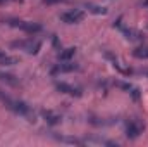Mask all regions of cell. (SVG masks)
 I'll use <instances>...</instances> for the list:
<instances>
[{"mask_svg": "<svg viewBox=\"0 0 148 147\" xmlns=\"http://www.w3.org/2000/svg\"><path fill=\"white\" fill-rule=\"evenodd\" d=\"M0 101H2V104H3L7 109H10L12 112H16V114H19V116L26 118L28 121H35V112L31 111V107H29L26 102L17 101V99L7 95L5 92H2V90H0Z\"/></svg>", "mask_w": 148, "mask_h": 147, "instance_id": "cell-1", "label": "cell"}, {"mask_svg": "<svg viewBox=\"0 0 148 147\" xmlns=\"http://www.w3.org/2000/svg\"><path fill=\"white\" fill-rule=\"evenodd\" d=\"M5 23L12 28H19L26 33H38L41 31V26L38 23H31V21H24V19H17V17H7Z\"/></svg>", "mask_w": 148, "mask_h": 147, "instance_id": "cell-2", "label": "cell"}, {"mask_svg": "<svg viewBox=\"0 0 148 147\" xmlns=\"http://www.w3.org/2000/svg\"><path fill=\"white\" fill-rule=\"evenodd\" d=\"M14 49H19V50H24L28 54H38L40 50V42L33 40V38H28V40H17V42H12L10 43Z\"/></svg>", "mask_w": 148, "mask_h": 147, "instance_id": "cell-3", "label": "cell"}, {"mask_svg": "<svg viewBox=\"0 0 148 147\" xmlns=\"http://www.w3.org/2000/svg\"><path fill=\"white\" fill-rule=\"evenodd\" d=\"M59 19L66 24H77L84 19V12L79 10V9H73V10H66V12H60L59 14Z\"/></svg>", "mask_w": 148, "mask_h": 147, "instance_id": "cell-4", "label": "cell"}, {"mask_svg": "<svg viewBox=\"0 0 148 147\" xmlns=\"http://www.w3.org/2000/svg\"><path fill=\"white\" fill-rule=\"evenodd\" d=\"M143 130H145V123H141L140 119H129V121L126 123V135H127V139H131V140L138 139V137L143 133Z\"/></svg>", "mask_w": 148, "mask_h": 147, "instance_id": "cell-5", "label": "cell"}, {"mask_svg": "<svg viewBox=\"0 0 148 147\" xmlns=\"http://www.w3.org/2000/svg\"><path fill=\"white\" fill-rule=\"evenodd\" d=\"M55 88H57L59 92H62V94L71 95V97H81V95H83V94H81V88L74 87L71 83H66V81H57V83H55Z\"/></svg>", "mask_w": 148, "mask_h": 147, "instance_id": "cell-6", "label": "cell"}, {"mask_svg": "<svg viewBox=\"0 0 148 147\" xmlns=\"http://www.w3.org/2000/svg\"><path fill=\"white\" fill-rule=\"evenodd\" d=\"M77 69H79V66L74 61H60L59 64H55L53 73H73V71H77Z\"/></svg>", "mask_w": 148, "mask_h": 147, "instance_id": "cell-7", "label": "cell"}, {"mask_svg": "<svg viewBox=\"0 0 148 147\" xmlns=\"http://www.w3.org/2000/svg\"><path fill=\"white\" fill-rule=\"evenodd\" d=\"M41 116L45 118V121L48 123V125H52V126H55V125H60L62 123V116L60 114H57V112H53V111L50 109H43L41 111Z\"/></svg>", "mask_w": 148, "mask_h": 147, "instance_id": "cell-8", "label": "cell"}, {"mask_svg": "<svg viewBox=\"0 0 148 147\" xmlns=\"http://www.w3.org/2000/svg\"><path fill=\"white\" fill-rule=\"evenodd\" d=\"M121 30L126 35V38L131 40V42H143L145 40V35L141 31H138V30H133V28H121Z\"/></svg>", "mask_w": 148, "mask_h": 147, "instance_id": "cell-9", "label": "cell"}, {"mask_svg": "<svg viewBox=\"0 0 148 147\" xmlns=\"http://www.w3.org/2000/svg\"><path fill=\"white\" fill-rule=\"evenodd\" d=\"M14 64H19V59L0 50V66H14Z\"/></svg>", "mask_w": 148, "mask_h": 147, "instance_id": "cell-10", "label": "cell"}, {"mask_svg": "<svg viewBox=\"0 0 148 147\" xmlns=\"http://www.w3.org/2000/svg\"><path fill=\"white\" fill-rule=\"evenodd\" d=\"M133 55L136 57V59H148V43H143V45H140V47H136L134 50H133Z\"/></svg>", "mask_w": 148, "mask_h": 147, "instance_id": "cell-11", "label": "cell"}, {"mask_svg": "<svg viewBox=\"0 0 148 147\" xmlns=\"http://www.w3.org/2000/svg\"><path fill=\"white\" fill-rule=\"evenodd\" d=\"M76 55V49H64L60 54H59V59L60 61H73V57Z\"/></svg>", "mask_w": 148, "mask_h": 147, "instance_id": "cell-12", "label": "cell"}, {"mask_svg": "<svg viewBox=\"0 0 148 147\" xmlns=\"http://www.w3.org/2000/svg\"><path fill=\"white\" fill-rule=\"evenodd\" d=\"M90 12H93V14H107V9L105 7H102V5H95V3H86L84 5Z\"/></svg>", "mask_w": 148, "mask_h": 147, "instance_id": "cell-13", "label": "cell"}, {"mask_svg": "<svg viewBox=\"0 0 148 147\" xmlns=\"http://www.w3.org/2000/svg\"><path fill=\"white\" fill-rule=\"evenodd\" d=\"M0 80H2V81H9V83H16V80H14V76H12V74L0 73Z\"/></svg>", "mask_w": 148, "mask_h": 147, "instance_id": "cell-14", "label": "cell"}, {"mask_svg": "<svg viewBox=\"0 0 148 147\" xmlns=\"http://www.w3.org/2000/svg\"><path fill=\"white\" fill-rule=\"evenodd\" d=\"M47 3H55V2H64V0H45Z\"/></svg>", "mask_w": 148, "mask_h": 147, "instance_id": "cell-15", "label": "cell"}, {"mask_svg": "<svg viewBox=\"0 0 148 147\" xmlns=\"http://www.w3.org/2000/svg\"><path fill=\"white\" fill-rule=\"evenodd\" d=\"M143 5H145V7H148V0H145V2H143Z\"/></svg>", "mask_w": 148, "mask_h": 147, "instance_id": "cell-16", "label": "cell"}, {"mask_svg": "<svg viewBox=\"0 0 148 147\" xmlns=\"http://www.w3.org/2000/svg\"><path fill=\"white\" fill-rule=\"evenodd\" d=\"M0 2H3V0H0Z\"/></svg>", "mask_w": 148, "mask_h": 147, "instance_id": "cell-17", "label": "cell"}]
</instances>
